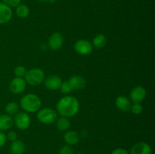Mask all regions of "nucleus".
Instances as JSON below:
<instances>
[{
  "label": "nucleus",
  "instance_id": "nucleus-1",
  "mask_svg": "<svg viewBox=\"0 0 155 154\" xmlns=\"http://www.w3.org/2000/svg\"><path fill=\"white\" fill-rule=\"evenodd\" d=\"M57 113L64 117H73L80 110V103L73 96H64L56 104Z\"/></svg>",
  "mask_w": 155,
  "mask_h": 154
},
{
  "label": "nucleus",
  "instance_id": "nucleus-2",
  "mask_svg": "<svg viewBox=\"0 0 155 154\" xmlns=\"http://www.w3.org/2000/svg\"><path fill=\"white\" fill-rule=\"evenodd\" d=\"M20 106L27 113H36L40 110L42 101L38 95L35 94H28L21 98Z\"/></svg>",
  "mask_w": 155,
  "mask_h": 154
},
{
  "label": "nucleus",
  "instance_id": "nucleus-3",
  "mask_svg": "<svg viewBox=\"0 0 155 154\" xmlns=\"http://www.w3.org/2000/svg\"><path fill=\"white\" fill-rule=\"evenodd\" d=\"M45 72L39 68H33L27 71L24 79L26 82L32 86H36L42 84L45 79Z\"/></svg>",
  "mask_w": 155,
  "mask_h": 154
},
{
  "label": "nucleus",
  "instance_id": "nucleus-4",
  "mask_svg": "<svg viewBox=\"0 0 155 154\" xmlns=\"http://www.w3.org/2000/svg\"><path fill=\"white\" fill-rule=\"evenodd\" d=\"M37 119L43 124H51L58 119V113L51 108L40 109L37 112Z\"/></svg>",
  "mask_w": 155,
  "mask_h": 154
},
{
  "label": "nucleus",
  "instance_id": "nucleus-5",
  "mask_svg": "<svg viewBox=\"0 0 155 154\" xmlns=\"http://www.w3.org/2000/svg\"><path fill=\"white\" fill-rule=\"evenodd\" d=\"M13 120L17 128L20 130H26L28 128L31 122L30 116L26 112H19L16 113Z\"/></svg>",
  "mask_w": 155,
  "mask_h": 154
},
{
  "label": "nucleus",
  "instance_id": "nucleus-6",
  "mask_svg": "<svg viewBox=\"0 0 155 154\" xmlns=\"http://www.w3.org/2000/svg\"><path fill=\"white\" fill-rule=\"evenodd\" d=\"M74 50L81 55H88L93 50L92 43L86 39H79L74 45Z\"/></svg>",
  "mask_w": 155,
  "mask_h": 154
},
{
  "label": "nucleus",
  "instance_id": "nucleus-7",
  "mask_svg": "<svg viewBox=\"0 0 155 154\" xmlns=\"http://www.w3.org/2000/svg\"><path fill=\"white\" fill-rule=\"evenodd\" d=\"M26 86H27V82L24 79L15 77L11 82L9 88H10L12 93L15 94V95H18V94H21L24 91V90L26 89Z\"/></svg>",
  "mask_w": 155,
  "mask_h": 154
},
{
  "label": "nucleus",
  "instance_id": "nucleus-8",
  "mask_svg": "<svg viewBox=\"0 0 155 154\" xmlns=\"http://www.w3.org/2000/svg\"><path fill=\"white\" fill-rule=\"evenodd\" d=\"M63 42L64 39L61 33L59 32H55V33H52L49 37L48 45L50 49L52 51H57L61 48L63 45Z\"/></svg>",
  "mask_w": 155,
  "mask_h": 154
},
{
  "label": "nucleus",
  "instance_id": "nucleus-9",
  "mask_svg": "<svg viewBox=\"0 0 155 154\" xmlns=\"http://www.w3.org/2000/svg\"><path fill=\"white\" fill-rule=\"evenodd\" d=\"M44 85L50 91H56L60 88L61 85L62 83L61 79L57 75H50L45 78Z\"/></svg>",
  "mask_w": 155,
  "mask_h": 154
},
{
  "label": "nucleus",
  "instance_id": "nucleus-10",
  "mask_svg": "<svg viewBox=\"0 0 155 154\" xmlns=\"http://www.w3.org/2000/svg\"><path fill=\"white\" fill-rule=\"evenodd\" d=\"M147 92L142 86H136L130 92V98L134 103H141L145 100Z\"/></svg>",
  "mask_w": 155,
  "mask_h": 154
},
{
  "label": "nucleus",
  "instance_id": "nucleus-11",
  "mask_svg": "<svg viewBox=\"0 0 155 154\" xmlns=\"http://www.w3.org/2000/svg\"><path fill=\"white\" fill-rule=\"evenodd\" d=\"M152 149L145 142H139L133 145L130 149V154H151Z\"/></svg>",
  "mask_w": 155,
  "mask_h": 154
},
{
  "label": "nucleus",
  "instance_id": "nucleus-12",
  "mask_svg": "<svg viewBox=\"0 0 155 154\" xmlns=\"http://www.w3.org/2000/svg\"><path fill=\"white\" fill-rule=\"evenodd\" d=\"M13 15L12 8L0 2V24H7L11 21Z\"/></svg>",
  "mask_w": 155,
  "mask_h": 154
},
{
  "label": "nucleus",
  "instance_id": "nucleus-13",
  "mask_svg": "<svg viewBox=\"0 0 155 154\" xmlns=\"http://www.w3.org/2000/svg\"><path fill=\"white\" fill-rule=\"evenodd\" d=\"M68 82L72 90H81L86 87V81L81 75H73L68 79Z\"/></svg>",
  "mask_w": 155,
  "mask_h": 154
},
{
  "label": "nucleus",
  "instance_id": "nucleus-14",
  "mask_svg": "<svg viewBox=\"0 0 155 154\" xmlns=\"http://www.w3.org/2000/svg\"><path fill=\"white\" fill-rule=\"evenodd\" d=\"M117 108L122 112H128L131 109V102L130 100L124 96H119L115 101Z\"/></svg>",
  "mask_w": 155,
  "mask_h": 154
},
{
  "label": "nucleus",
  "instance_id": "nucleus-15",
  "mask_svg": "<svg viewBox=\"0 0 155 154\" xmlns=\"http://www.w3.org/2000/svg\"><path fill=\"white\" fill-rule=\"evenodd\" d=\"M64 140L68 145H75L80 141V135L78 133L73 130L67 131L64 135Z\"/></svg>",
  "mask_w": 155,
  "mask_h": 154
},
{
  "label": "nucleus",
  "instance_id": "nucleus-16",
  "mask_svg": "<svg viewBox=\"0 0 155 154\" xmlns=\"http://www.w3.org/2000/svg\"><path fill=\"white\" fill-rule=\"evenodd\" d=\"M14 120L8 114L0 115V131H6L13 126Z\"/></svg>",
  "mask_w": 155,
  "mask_h": 154
},
{
  "label": "nucleus",
  "instance_id": "nucleus-17",
  "mask_svg": "<svg viewBox=\"0 0 155 154\" xmlns=\"http://www.w3.org/2000/svg\"><path fill=\"white\" fill-rule=\"evenodd\" d=\"M10 151L12 154H23L25 151V145L24 142L20 140L12 141L10 146Z\"/></svg>",
  "mask_w": 155,
  "mask_h": 154
},
{
  "label": "nucleus",
  "instance_id": "nucleus-18",
  "mask_svg": "<svg viewBox=\"0 0 155 154\" xmlns=\"http://www.w3.org/2000/svg\"><path fill=\"white\" fill-rule=\"evenodd\" d=\"M71 122L68 117L61 116L60 118L56 119V128L61 131H66L69 129Z\"/></svg>",
  "mask_w": 155,
  "mask_h": 154
},
{
  "label": "nucleus",
  "instance_id": "nucleus-19",
  "mask_svg": "<svg viewBox=\"0 0 155 154\" xmlns=\"http://www.w3.org/2000/svg\"><path fill=\"white\" fill-rule=\"evenodd\" d=\"M107 43V39L104 34H98L94 37L92 40V46L97 49L104 48Z\"/></svg>",
  "mask_w": 155,
  "mask_h": 154
},
{
  "label": "nucleus",
  "instance_id": "nucleus-20",
  "mask_svg": "<svg viewBox=\"0 0 155 154\" xmlns=\"http://www.w3.org/2000/svg\"><path fill=\"white\" fill-rule=\"evenodd\" d=\"M16 14L20 18H26L30 14V8L25 4H20L16 7Z\"/></svg>",
  "mask_w": 155,
  "mask_h": 154
},
{
  "label": "nucleus",
  "instance_id": "nucleus-21",
  "mask_svg": "<svg viewBox=\"0 0 155 154\" xmlns=\"http://www.w3.org/2000/svg\"><path fill=\"white\" fill-rule=\"evenodd\" d=\"M18 110H19V105L15 102H9L5 107V112L9 116H12V115H15L16 113H18Z\"/></svg>",
  "mask_w": 155,
  "mask_h": 154
},
{
  "label": "nucleus",
  "instance_id": "nucleus-22",
  "mask_svg": "<svg viewBox=\"0 0 155 154\" xmlns=\"http://www.w3.org/2000/svg\"><path fill=\"white\" fill-rule=\"evenodd\" d=\"M27 69L23 66H18L15 67V70H14V73L16 75V77H19V78H23L25 76L26 73H27Z\"/></svg>",
  "mask_w": 155,
  "mask_h": 154
},
{
  "label": "nucleus",
  "instance_id": "nucleus-23",
  "mask_svg": "<svg viewBox=\"0 0 155 154\" xmlns=\"http://www.w3.org/2000/svg\"><path fill=\"white\" fill-rule=\"evenodd\" d=\"M60 90L61 91V93L64 94V95L71 93V92L73 91L68 80H66V81L64 82H62L61 85Z\"/></svg>",
  "mask_w": 155,
  "mask_h": 154
},
{
  "label": "nucleus",
  "instance_id": "nucleus-24",
  "mask_svg": "<svg viewBox=\"0 0 155 154\" xmlns=\"http://www.w3.org/2000/svg\"><path fill=\"white\" fill-rule=\"evenodd\" d=\"M130 110H132L133 113H134L135 115H139L143 111V107H142V105L140 103H134L131 106Z\"/></svg>",
  "mask_w": 155,
  "mask_h": 154
},
{
  "label": "nucleus",
  "instance_id": "nucleus-25",
  "mask_svg": "<svg viewBox=\"0 0 155 154\" xmlns=\"http://www.w3.org/2000/svg\"><path fill=\"white\" fill-rule=\"evenodd\" d=\"M2 3L9 6L10 8H16L21 2V0H2Z\"/></svg>",
  "mask_w": 155,
  "mask_h": 154
},
{
  "label": "nucleus",
  "instance_id": "nucleus-26",
  "mask_svg": "<svg viewBox=\"0 0 155 154\" xmlns=\"http://www.w3.org/2000/svg\"><path fill=\"white\" fill-rule=\"evenodd\" d=\"M59 154H74V149L70 145H64L61 148Z\"/></svg>",
  "mask_w": 155,
  "mask_h": 154
},
{
  "label": "nucleus",
  "instance_id": "nucleus-27",
  "mask_svg": "<svg viewBox=\"0 0 155 154\" xmlns=\"http://www.w3.org/2000/svg\"><path fill=\"white\" fill-rule=\"evenodd\" d=\"M6 137H7L8 140H11L12 142L15 141V140H16L17 138H18V134H17V133L15 132V131H11L8 133Z\"/></svg>",
  "mask_w": 155,
  "mask_h": 154
},
{
  "label": "nucleus",
  "instance_id": "nucleus-28",
  "mask_svg": "<svg viewBox=\"0 0 155 154\" xmlns=\"http://www.w3.org/2000/svg\"><path fill=\"white\" fill-rule=\"evenodd\" d=\"M6 140H7V137H6L5 134L0 131V147H2V146L5 144Z\"/></svg>",
  "mask_w": 155,
  "mask_h": 154
},
{
  "label": "nucleus",
  "instance_id": "nucleus-29",
  "mask_svg": "<svg viewBox=\"0 0 155 154\" xmlns=\"http://www.w3.org/2000/svg\"><path fill=\"white\" fill-rule=\"evenodd\" d=\"M110 154H130V152L127 150H126L125 149L117 148V149H115Z\"/></svg>",
  "mask_w": 155,
  "mask_h": 154
},
{
  "label": "nucleus",
  "instance_id": "nucleus-30",
  "mask_svg": "<svg viewBox=\"0 0 155 154\" xmlns=\"http://www.w3.org/2000/svg\"><path fill=\"white\" fill-rule=\"evenodd\" d=\"M37 1L40 2H50V3L55 2V0H37Z\"/></svg>",
  "mask_w": 155,
  "mask_h": 154
},
{
  "label": "nucleus",
  "instance_id": "nucleus-31",
  "mask_svg": "<svg viewBox=\"0 0 155 154\" xmlns=\"http://www.w3.org/2000/svg\"><path fill=\"white\" fill-rule=\"evenodd\" d=\"M78 154H84V153H82V152H80V153H78Z\"/></svg>",
  "mask_w": 155,
  "mask_h": 154
}]
</instances>
